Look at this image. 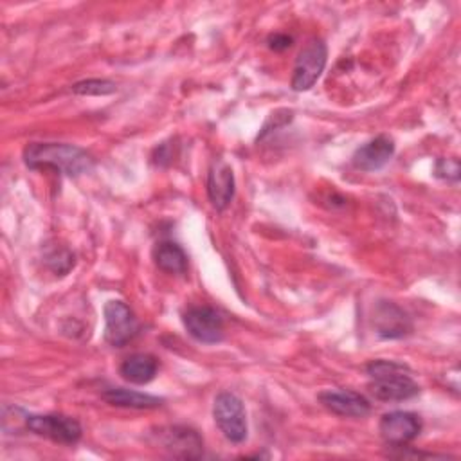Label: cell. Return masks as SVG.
I'll return each mask as SVG.
<instances>
[{"instance_id": "9c48e42d", "label": "cell", "mask_w": 461, "mask_h": 461, "mask_svg": "<svg viewBox=\"0 0 461 461\" xmlns=\"http://www.w3.org/2000/svg\"><path fill=\"white\" fill-rule=\"evenodd\" d=\"M378 430H380L382 439L387 445L403 447L405 443L412 441L420 434L421 421L412 412L393 411V412H387L380 418Z\"/></svg>"}, {"instance_id": "2e32d148", "label": "cell", "mask_w": 461, "mask_h": 461, "mask_svg": "<svg viewBox=\"0 0 461 461\" xmlns=\"http://www.w3.org/2000/svg\"><path fill=\"white\" fill-rule=\"evenodd\" d=\"M155 265L169 274H184L187 268V256L175 241H160L153 250Z\"/></svg>"}, {"instance_id": "3957f363", "label": "cell", "mask_w": 461, "mask_h": 461, "mask_svg": "<svg viewBox=\"0 0 461 461\" xmlns=\"http://www.w3.org/2000/svg\"><path fill=\"white\" fill-rule=\"evenodd\" d=\"M328 59L326 43L321 38H310L306 45L299 50L292 74V90L306 92L310 90L319 76L322 74Z\"/></svg>"}, {"instance_id": "30bf717a", "label": "cell", "mask_w": 461, "mask_h": 461, "mask_svg": "<svg viewBox=\"0 0 461 461\" xmlns=\"http://www.w3.org/2000/svg\"><path fill=\"white\" fill-rule=\"evenodd\" d=\"M319 402L330 412L346 418H364L369 414L371 405L366 396L349 389H328L319 393Z\"/></svg>"}, {"instance_id": "8992f818", "label": "cell", "mask_w": 461, "mask_h": 461, "mask_svg": "<svg viewBox=\"0 0 461 461\" xmlns=\"http://www.w3.org/2000/svg\"><path fill=\"white\" fill-rule=\"evenodd\" d=\"M139 333V321L122 301H108L104 304V340L121 348Z\"/></svg>"}, {"instance_id": "5bb4252c", "label": "cell", "mask_w": 461, "mask_h": 461, "mask_svg": "<svg viewBox=\"0 0 461 461\" xmlns=\"http://www.w3.org/2000/svg\"><path fill=\"white\" fill-rule=\"evenodd\" d=\"M157 369H158V362H157V358L153 355L135 353V355H130L121 364L119 373L130 384L144 385V384H148V382H151L155 378Z\"/></svg>"}, {"instance_id": "ffe728a7", "label": "cell", "mask_w": 461, "mask_h": 461, "mask_svg": "<svg viewBox=\"0 0 461 461\" xmlns=\"http://www.w3.org/2000/svg\"><path fill=\"white\" fill-rule=\"evenodd\" d=\"M292 41H294L292 36L283 34V32H276V34L268 36V47L272 50H285V49H288L292 45Z\"/></svg>"}, {"instance_id": "9a60e30c", "label": "cell", "mask_w": 461, "mask_h": 461, "mask_svg": "<svg viewBox=\"0 0 461 461\" xmlns=\"http://www.w3.org/2000/svg\"><path fill=\"white\" fill-rule=\"evenodd\" d=\"M103 400L115 405V407H130V409H155L162 405V398L131 391V389H122V387H112L103 393Z\"/></svg>"}, {"instance_id": "4fadbf2b", "label": "cell", "mask_w": 461, "mask_h": 461, "mask_svg": "<svg viewBox=\"0 0 461 461\" xmlns=\"http://www.w3.org/2000/svg\"><path fill=\"white\" fill-rule=\"evenodd\" d=\"M394 153V142L387 135H378L362 144L353 153V166L362 171H376L384 167Z\"/></svg>"}, {"instance_id": "ba28073f", "label": "cell", "mask_w": 461, "mask_h": 461, "mask_svg": "<svg viewBox=\"0 0 461 461\" xmlns=\"http://www.w3.org/2000/svg\"><path fill=\"white\" fill-rule=\"evenodd\" d=\"M187 333L203 344H216L223 339V319L211 306H191L184 313Z\"/></svg>"}, {"instance_id": "5b68a950", "label": "cell", "mask_w": 461, "mask_h": 461, "mask_svg": "<svg viewBox=\"0 0 461 461\" xmlns=\"http://www.w3.org/2000/svg\"><path fill=\"white\" fill-rule=\"evenodd\" d=\"M25 425L34 434L63 445H74L81 438V425L63 414H27Z\"/></svg>"}, {"instance_id": "ac0fdd59", "label": "cell", "mask_w": 461, "mask_h": 461, "mask_svg": "<svg viewBox=\"0 0 461 461\" xmlns=\"http://www.w3.org/2000/svg\"><path fill=\"white\" fill-rule=\"evenodd\" d=\"M115 90V83L108 79H85L72 85V92L77 95H108Z\"/></svg>"}, {"instance_id": "d6986e66", "label": "cell", "mask_w": 461, "mask_h": 461, "mask_svg": "<svg viewBox=\"0 0 461 461\" xmlns=\"http://www.w3.org/2000/svg\"><path fill=\"white\" fill-rule=\"evenodd\" d=\"M434 173L439 178H447V180L457 182V178H459V164H457L456 158H438Z\"/></svg>"}, {"instance_id": "8fae6325", "label": "cell", "mask_w": 461, "mask_h": 461, "mask_svg": "<svg viewBox=\"0 0 461 461\" xmlns=\"http://www.w3.org/2000/svg\"><path fill=\"white\" fill-rule=\"evenodd\" d=\"M373 324L376 335H380L382 339H402L412 330L409 315L400 306L389 301H380L376 304Z\"/></svg>"}, {"instance_id": "52a82bcc", "label": "cell", "mask_w": 461, "mask_h": 461, "mask_svg": "<svg viewBox=\"0 0 461 461\" xmlns=\"http://www.w3.org/2000/svg\"><path fill=\"white\" fill-rule=\"evenodd\" d=\"M155 438H157V443L175 457L194 459V457H200L203 450V441L200 434L194 429H189L184 425L160 427L157 429Z\"/></svg>"}, {"instance_id": "6da1fadb", "label": "cell", "mask_w": 461, "mask_h": 461, "mask_svg": "<svg viewBox=\"0 0 461 461\" xmlns=\"http://www.w3.org/2000/svg\"><path fill=\"white\" fill-rule=\"evenodd\" d=\"M23 162L31 169L50 167L68 176H79L94 167L88 151L63 142H31L23 149Z\"/></svg>"}, {"instance_id": "7a4b0ae2", "label": "cell", "mask_w": 461, "mask_h": 461, "mask_svg": "<svg viewBox=\"0 0 461 461\" xmlns=\"http://www.w3.org/2000/svg\"><path fill=\"white\" fill-rule=\"evenodd\" d=\"M371 378L369 389L375 398L382 402H403L420 393V385L409 375L403 364L393 360H373L367 366Z\"/></svg>"}, {"instance_id": "277c9868", "label": "cell", "mask_w": 461, "mask_h": 461, "mask_svg": "<svg viewBox=\"0 0 461 461\" xmlns=\"http://www.w3.org/2000/svg\"><path fill=\"white\" fill-rule=\"evenodd\" d=\"M212 416L218 429L229 441L232 443L245 441L247 430H249L245 407H243V402L234 393L223 391L214 398Z\"/></svg>"}, {"instance_id": "e0dca14e", "label": "cell", "mask_w": 461, "mask_h": 461, "mask_svg": "<svg viewBox=\"0 0 461 461\" xmlns=\"http://www.w3.org/2000/svg\"><path fill=\"white\" fill-rule=\"evenodd\" d=\"M45 263L54 274L65 276L74 267V254L63 245H54L47 250Z\"/></svg>"}, {"instance_id": "7c38bea8", "label": "cell", "mask_w": 461, "mask_h": 461, "mask_svg": "<svg viewBox=\"0 0 461 461\" xmlns=\"http://www.w3.org/2000/svg\"><path fill=\"white\" fill-rule=\"evenodd\" d=\"M207 194L216 211H223L234 196V173L223 160L212 162L209 169Z\"/></svg>"}]
</instances>
